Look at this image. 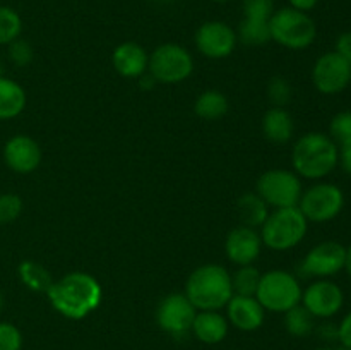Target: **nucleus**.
<instances>
[{"label":"nucleus","mask_w":351,"mask_h":350,"mask_svg":"<svg viewBox=\"0 0 351 350\" xmlns=\"http://www.w3.org/2000/svg\"><path fill=\"white\" fill-rule=\"evenodd\" d=\"M346 247L336 240H324L312 247L298 266L302 278H331L345 270Z\"/></svg>","instance_id":"10"},{"label":"nucleus","mask_w":351,"mask_h":350,"mask_svg":"<svg viewBox=\"0 0 351 350\" xmlns=\"http://www.w3.org/2000/svg\"><path fill=\"white\" fill-rule=\"evenodd\" d=\"M291 96H293V89H291L288 79L283 78V75H276V78L267 82V100L274 106L285 108L291 102Z\"/></svg>","instance_id":"29"},{"label":"nucleus","mask_w":351,"mask_h":350,"mask_svg":"<svg viewBox=\"0 0 351 350\" xmlns=\"http://www.w3.org/2000/svg\"><path fill=\"white\" fill-rule=\"evenodd\" d=\"M23 335L12 323L0 321V350H21Z\"/></svg>","instance_id":"34"},{"label":"nucleus","mask_w":351,"mask_h":350,"mask_svg":"<svg viewBox=\"0 0 351 350\" xmlns=\"http://www.w3.org/2000/svg\"><path fill=\"white\" fill-rule=\"evenodd\" d=\"M47 297L55 311L65 318L84 319L98 309L103 288L93 275L86 271H72L60 280H53Z\"/></svg>","instance_id":"1"},{"label":"nucleus","mask_w":351,"mask_h":350,"mask_svg":"<svg viewBox=\"0 0 351 350\" xmlns=\"http://www.w3.org/2000/svg\"><path fill=\"white\" fill-rule=\"evenodd\" d=\"M345 304V294L341 287L329 278L315 280L302 292V305L314 318L329 319L338 314Z\"/></svg>","instance_id":"13"},{"label":"nucleus","mask_w":351,"mask_h":350,"mask_svg":"<svg viewBox=\"0 0 351 350\" xmlns=\"http://www.w3.org/2000/svg\"><path fill=\"white\" fill-rule=\"evenodd\" d=\"M195 47L208 58H226L237 47V31L223 21H208L195 31Z\"/></svg>","instance_id":"14"},{"label":"nucleus","mask_w":351,"mask_h":350,"mask_svg":"<svg viewBox=\"0 0 351 350\" xmlns=\"http://www.w3.org/2000/svg\"><path fill=\"white\" fill-rule=\"evenodd\" d=\"M237 38L243 45H247V47H261V45H266L267 41H271L269 21L247 19V17H243L242 23L239 24Z\"/></svg>","instance_id":"25"},{"label":"nucleus","mask_w":351,"mask_h":350,"mask_svg":"<svg viewBox=\"0 0 351 350\" xmlns=\"http://www.w3.org/2000/svg\"><path fill=\"white\" fill-rule=\"evenodd\" d=\"M290 2V7L291 9H297L300 10V12H311L312 9H315V5H317L319 0H288Z\"/></svg>","instance_id":"39"},{"label":"nucleus","mask_w":351,"mask_h":350,"mask_svg":"<svg viewBox=\"0 0 351 350\" xmlns=\"http://www.w3.org/2000/svg\"><path fill=\"white\" fill-rule=\"evenodd\" d=\"M319 335H321L322 340H326V342H335V340H338V325H335V323H324V325L319 326Z\"/></svg>","instance_id":"38"},{"label":"nucleus","mask_w":351,"mask_h":350,"mask_svg":"<svg viewBox=\"0 0 351 350\" xmlns=\"http://www.w3.org/2000/svg\"><path fill=\"white\" fill-rule=\"evenodd\" d=\"M338 144L324 132H307L295 143L291 151L293 172L298 177L321 180L338 167Z\"/></svg>","instance_id":"2"},{"label":"nucleus","mask_w":351,"mask_h":350,"mask_svg":"<svg viewBox=\"0 0 351 350\" xmlns=\"http://www.w3.org/2000/svg\"><path fill=\"white\" fill-rule=\"evenodd\" d=\"M295 122L287 108L273 106L263 117V134L274 144H285L293 137Z\"/></svg>","instance_id":"20"},{"label":"nucleus","mask_w":351,"mask_h":350,"mask_svg":"<svg viewBox=\"0 0 351 350\" xmlns=\"http://www.w3.org/2000/svg\"><path fill=\"white\" fill-rule=\"evenodd\" d=\"M3 161L16 174H31L41 163V148L33 137L17 134L3 146Z\"/></svg>","instance_id":"15"},{"label":"nucleus","mask_w":351,"mask_h":350,"mask_svg":"<svg viewBox=\"0 0 351 350\" xmlns=\"http://www.w3.org/2000/svg\"><path fill=\"white\" fill-rule=\"evenodd\" d=\"M345 270L351 277V246L346 247V257H345Z\"/></svg>","instance_id":"40"},{"label":"nucleus","mask_w":351,"mask_h":350,"mask_svg":"<svg viewBox=\"0 0 351 350\" xmlns=\"http://www.w3.org/2000/svg\"><path fill=\"white\" fill-rule=\"evenodd\" d=\"M264 311L266 309L261 305V302L256 297H249V295L233 294V297L226 304L230 323L240 331L259 329L264 323Z\"/></svg>","instance_id":"17"},{"label":"nucleus","mask_w":351,"mask_h":350,"mask_svg":"<svg viewBox=\"0 0 351 350\" xmlns=\"http://www.w3.org/2000/svg\"><path fill=\"white\" fill-rule=\"evenodd\" d=\"M345 208V194L341 187L331 182H319L302 192L298 209L307 222L326 223L338 218Z\"/></svg>","instance_id":"9"},{"label":"nucleus","mask_w":351,"mask_h":350,"mask_svg":"<svg viewBox=\"0 0 351 350\" xmlns=\"http://www.w3.org/2000/svg\"><path fill=\"white\" fill-rule=\"evenodd\" d=\"M211 2H216V3H226V2H230V0H211Z\"/></svg>","instance_id":"42"},{"label":"nucleus","mask_w":351,"mask_h":350,"mask_svg":"<svg viewBox=\"0 0 351 350\" xmlns=\"http://www.w3.org/2000/svg\"><path fill=\"white\" fill-rule=\"evenodd\" d=\"M263 249V239L256 229L239 225L228 233L225 242L226 257L237 266L254 264Z\"/></svg>","instance_id":"16"},{"label":"nucleus","mask_w":351,"mask_h":350,"mask_svg":"<svg viewBox=\"0 0 351 350\" xmlns=\"http://www.w3.org/2000/svg\"><path fill=\"white\" fill-rule=\"evenodd\" d=\"M17 275L19 280L26 288L33 292H43L47 294L48 288L53 283L51 273L43 266V264L36 263V261H23L17 266Z\"/></svg>","instance_id":"24"},{"label":"nucleus","mask_w":351,"mask_h":350,"mask_svg":"<svg viewBox=\"0 0 351 350\" xmlns=\"http://www.w3.org/2000/svg\"><path fill=\"white\" fill-rule=\"evenodd\" d=\"M228 98L221 91L208 89L201 93L194 103V112L202 120H219L228 113Z\"/></svg>","instance_id":"23"},{"label":"nucleus","mask_w":351,"mask_h":350,"mask_svg":"<svg viewBox=\"0 0 351 350\" xmlns=\"http://www.w3.org/2000/svg\"><path fill=\"white\" fill-rule=\"evenodd\" d=\"M285 328L290 335L304 338L315 329V318L302 304L285 312Z\"/></svg>","instance_id":"26"},{"label":"nucleus","mask_w":351,"mask_h":350,"mask_svg":"<svg viewBox=\"0 0 351 350\" xmlns=\"http://www.w3.org/2000/svg\"><path fill=\"white\" fill-rule=\"evenodd\" d=\"M147 62H149L147 51L144 50V47H141L139 43H134V41L120 43L112 55L113 69L122 78L129 79L141 78V75L146 74Z\"/></svg>","instance_id":"18"},{"label":"nucleus","mask_w":351,"mask_h":350,"mask_svg":"<svg viewBox=\"0 0 351 350\" xmlns=\"http://www.w3.org/2000/svg\"><path fill=\"white\" fill-rule=\"evenodd\" d=\"M329 137L336 144L351 139V110H343L332 117L329 122Z\"/></svg>","instance_id":"30"},{"label":"nucleus","mask_w":351,"mask_h":350,"mask_svg":"<svg viewBox=\"0 0 351 350\" xmlns=\"http://www.w3.org/2000/svg\"><path fill=\"white\" fill-rule=\"evenodd\" d=\"M23 33V19L19 12L12 7L0 5V45H10L21 38Z\"/></svg>","instance_id":"28"},{"label":"nucleus","mask_w":351,"mask_h":350,"mask_svg":"<svg viewBox=\"0 0 351 350\" xmlns=\"http://www.w3.org/2000/svg\"><path fill=\"white\" fill-rule=\"evenodd\" d=\"M259 281H261V273L256 266H252V264L239 266V270L235 271V275H232L233 294L256 297Z\"/></svg>","instance_id":"27"},{"label":"nucleus","mask_w":351,"mask_h":350,"mask_svg":"<svg viewBox=\"0 0 351 350\" xmlns=\"http://www.w3.org/2000/svg\"><path fill=\"white\" fill-rule=\"evenodd\" d=\"M336 54L341 55L346 62L351 65V31L341 33L336 40Z\"/></svg>","instance_id":"36"},{"label":"nucleus","mask_w":351,"mask_h":350,"mask_svg":"<svg viewBox=\"0 0 351 350\" xmlns=\"http://www.w3.org/2000/svg\"><path fill=\"white\" fill-rule=\"evenodd\" d=\"M302 285L295 275L285 270H271L261 275L256 299L271 312H287L302 302Z\"/></svg>","instance_id":"6"},{"label":"nucleus","mask_w":351,"mask_h":350,"mask_svg":"<svg viewBox=\"0 0 351 350\" xmlns=\"http://www.w3.org/2000/svg\"><path fill=\"white\" fill-rule=\"evenodd\" d=\"M307 229L308 222L304 213L298 209V206L274 209L261 226L263 246L278 250V253L290 250L305 239Z\"/></svg>","instance_id":"4"},{"label":"nucleus","mask_w":351,"mask_h":350,"mask_svg":"<svg viewBox=\"0 0 351 350\" xmlns=\"http://www.w3.org/2000/svg\"><path fill=\"white\" fill-rule=\"evenodd\" d=\"M147 71L161 84H178L194 72V58L189 50L177 43H165L149 55Z\"/></svg>","instance_id":"7"},{"label":"nucleus","mask_w":351,"mask_h":350,"mask_svg":"<svg viewBox=\"0 0 351 350\" xmlns=\"http://www.w3.org/2000/svg\"><path fill=\"white\" fill-rule=\"evenodd\" d=\"M197 309L185 294H168L156 309V321L168 335L180 338L192 329Z\"/></svg>","instance_id":"12"},{"label":"nucleus","mask_w":351,"mask_h":350,"mask_svg":"<svg viewBox=\"0 0 351 350\" xmlns=\"http://www.w3.org/2000/svg\"><path fill=\"white\" fill-rule=\"evenodd\" d=\"M23 213V199L12 192L0 194V225L16 222Z\"/></svg>","instance_id":"31"},{"label":"nucleus","mask_w":351,"mask_h":350,"mask_svg":"<svg viewBox=\"0 0 351 350\" xmlns=\"http://www.w3.org/2000/svg\"><path fill=\"white\" fill-rule=\"evenodd\" d=\"M271 40L290 50H305L317 38V26L307 12L291 7L274 10L269 19Z\"/></svg>","instance_id":"5"},{"label":"nucleus","mask_w":351,"mask_h":350,"mask_svg":"<svg viewBox=\"0 0 351 350\" xmlns=\"http://www.w3.org/2000/svg\"><path fill=\"white\" fill-rule=\"evenodd\" d=\"M191 331L202 343L215 345L228 335V319L218 311H201L195 314Z\"/></svg>","instance_id":"19"},{"label":"nucleus","mask_w":351,"mask_h":350,"mask_svg":"<svg viewBox=\"0 0 351 350\" xmlns=\"http://www.w3.org/2000/svg\"><path fill=\"white\" fill-rule=\"evenodd\" d=\"M2 309H3V294L2 290H0V312H2Z\"/></svg>","instance_id":"41"},{"label":"nucleus","mask_w":351,"mask_h":350,"mask_svg":"<svg viewBox=\"0 0 351 350\" xmlns=\"http://www.w3.org/2000/svg\"><path fill=\"white\" fill-rule=\"evenodd\" d=\"M242 7L247 19L269 21L274 12V0H243Z\"/></svg>","instance_id":"33"},{"label":"nucleus","mask_w":351,"mask_h":350,"mask_svg":"<svg viewBox=\"0 0 351 350\" xmlns=\"http://www.w3.org/2000/svg\"><path fill=\"white\" fill-rule=\"evenodd\" d=\"M338 153H339L338 165H341L343 170H345L348 175H351V139L346 141V143L338 144Z\"/></svg>","instance_id":"37"},{"label":"nucleus","mask_w":351,"mask_h":350,"mask_svg":"<svg viewBox=\"0 0 351 350\" xmlns=\"http://www.w3.org/2000/svg\"><path fill=\"white\" fill-rule=\"evenodd\" d=\"M26 91L21 84L0 75V120L16 119L26 108Z\"/></svg>","instance_id":"21"},{"label":"nucleus","mask_w":351,"mask_h":350,"mask_svg":"<svg viewBox=\"0 0 351 350\" xmlns=\"http://www.w3.org/2000/svg\"><path fill=\"white\" fill-rule=\"evenodd\" d=\"M7 47H9L10 62L14 65H17V67H26V65H29L33 62L34 50L29 41L23 40V38H17V40H14Z\"/></svg>","instance_id":"32"},{"label":"nucleus","mask_w":351,"mask_h":350,"mask_svg":"<svg viewBox=\"0 0 351 350\" xmlns=\"http://www.w3.org/2000/svg\"><path fill=\"white\" fill-rule=\"evenodd\" d=\"M185 295L199 311H219L233 297L232 275L221 264H202L187 278Z\"/></svg>","instance_id":"3"},{"label":"nucleus","mask_w":351,"mask_h":350,"mask_svg":"<svg viewBox=\"0 0 351 350\" xmlns=\"http://www.w3.org/2000/svg\"><path fill=\"white\" fill-rule=\"evenodd\" d=\"M338 340L346 350H351V312H348L338 325Z\"/></svg>","instance_id":"35"},{"label":"nucleus","mask_w":351,"mask_h":350,"mask_svg":"<svg viewBox=\"0 0 351 350\" xmlns=\"http://www.w3.org/2000/svg\"><path fill=\"white\" fill-rule=\"evenodd\" d=\"M312 82L322 95H339L351 84V65L336 51H328L315 60Z\"/></svg>","instance_id":"11"},{"label":"nucleus","mask_w":351,"mask_h":350,"mask_svg":"<svg viewBox=\"0 0 351 350\" xmlns=\"http://www.w3.org/2000/svg\"><path fill=\"white\" fill-rule=\"evenodd\" d=\"M257 194L269 208H293L302 198V180L295 172L285 168H273L264 172L257 180Z\"/></svg>","instance_id":"8"},{"label":"nucleus","mask_w":351,"mask_h":350,"mask_svg":"<svg viewBox=\"0 0 351 350\" xmlns=\"http://www.w3.org/2000/svg\"><path fill=\"white\" fill-rule=\"evenodd\" d=\"M317 350H332V349H317Z\"/></svg>","instance_id":"43"},{"label":"nucleus","mask_w":351,"mask_h":350,"mask_svg":"<svg viewBox=\"0 0 351 350\" xmlns=\"http://www.w3.org/2000/svg\"><path fill=\"white\" fill-rule=\"evenodd\" d=\"M345 350H346V349H345Z\"/></svg>","instance_id":"45"},{"label":"nucleus","mask_w":351,"mask_h":350,"mask_svg":"<svg viewBox=\"0 0 351 350\" xmlns=\"http://www.w3.org/2000/svg\"><path fill=\"white\" fill-rule=\"evenodd\" d=\"M160 2H167V0H160Z\"/></svg>","instance_id":"44"},{"label":"nucleus","mask_w":351,"mask_h":350,"mask_svg":"<svg viewBox=\"0 0 351 350\" xmlns=\"http://www.w3.org/2000/svg\"><path fill=\"white\" fill-rule=\"evenodd\" d=\"M237 215H239L242 225L257 230L269 216V206L257 192H249L237 201Z\"/></svg>","instance_id":"22"}]
</instances>
